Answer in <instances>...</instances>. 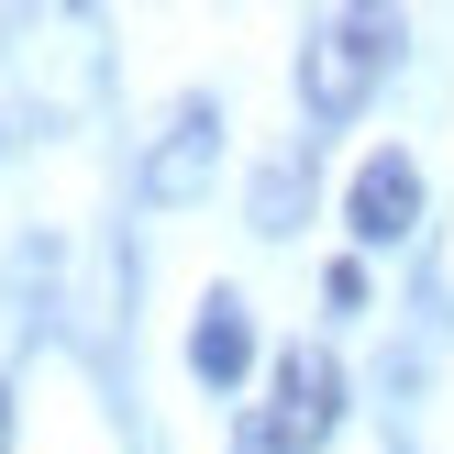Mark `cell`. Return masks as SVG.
Here are the masks:
<instances>
[{"instance_id": "cell-5", "label": "cell", "mask_w": 454, "mask_h": 454, "mask_svg": "<svg viewBox=\"0 0 454 454\" xmlns=\"http://www.w3.org/2000/svg\"><path fill=\"white\" fill-rule=\"evenodd\" d=\"M189 366L211 377V388H233V377L255 366V333H244V300H211V310H200V333H189Z\"/></svg>"}, {"instance_id": "cell-1", "label": "cell", "mask_w": 454, "mask_h": 454, "mask_svg": "<svg viewBox=\"0 0 454 454\" xmlns=\"http://www.w3.org/2000/svg\"><path fill=\"white\" fill-rule=\"evenodd\" d=\"M388 56H399V22H377V12L310 22V44H300V100L322 111V122H344V111L377 89V67H388Z\"/></svg>"}, {"instance_id": "cell-2", "label": "cell", "mask_w": 454, "mask_h": 454, "mask_svg": "<svg viewBox=\"0 0 454 454\" xmlns=\"http://www.w3.org/2000/svg\"><path fill=\"white\" fill-rule=\"evenodd\" d=\"M344 421V366H333L322 344H288L278 355V399H266V421L244 433V454H310Z\"/></svg>"}, {"instance_id": "cell-4", "label": "cell", "mask_w": 454, "mask_h": 454, "mask_svg": "<svg viewBox=\"0 0 454 454\" xmlns=\"http://www.w3.org/2000/svg\"><path fill=\"white\" fill-rule=\"evenodd\" d=\"M200 177H211V100H189V111H177V133H167V155L145 167V189H155V200H189Z\"/></svg>"}, {"instance_id": "cell-3", "label": "cell", "mask_w": 454, "mask_h": 454, "mask_svg": "<svg viewBox=\"0 0 454 454\" xmlns=\"http://www.w3.org/2000/svg\"><path fill=\"white\" fill-rule=\"evenodd\" d=\"M344 222H355L366 244H399V233L421 222V167H411V155H366V167H355Z\"/></svg>"}]
</instances>
